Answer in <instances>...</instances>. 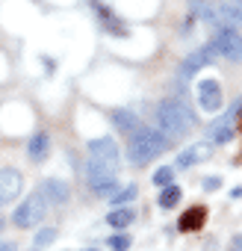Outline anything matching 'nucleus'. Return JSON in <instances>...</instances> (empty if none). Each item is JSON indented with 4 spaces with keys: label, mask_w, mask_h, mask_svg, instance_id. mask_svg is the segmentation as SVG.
I'll return each mask as SVG.
<instances>
[{
    "label": "nucleus",
    "mask_w": 242,
    "mask_h": 251,
    "mask_svg": "<svg viewBox=\"0 0 242 251\" xmlns=\"http://www.w3.org/2000/svg\"><path fill=\"white\" fill-rule=\"evenodd\" d=\"M195 95H198V106L204 112H216L221 106V86L216 80H201L195 86Z\"/></svg>",
    "instance_id": "0eeeda50"
},
{
    "label": "nucleus",
    "mask_w": 242,
    "mask_h": 251,
    "mask_svg": "<svg viewBox=\"0 0 242 251\" xmlns=\"http://www.w3.org/2000/svg\"><path fill=\"white\" fill-rule=\"evenodd\" d=\"M48 151H50V136H48V133H36V136L30 139V145H27V154H30L33 163L48 160Z\"/></svg>",
    "instance_id": "f3484780"
},
{
    "label": "nucleus",
    "mask_w": 242,
    "mask_h": 251,
    "mask_svg": "<svg viewBox=\"0 0 242 251\" xmlns=\"http://www.w3.org/2000/svg\"><path fill=\"white\" fill-rule=\"evenodd\" d=\"M233 248H236V251H242V233H239V236H233Z\"/></svg>",
    "instance_id": "a878e982"
},
{
    "label": "nucleus",
    "mask_w": 242,
    "mask_h": 251,
    "mask_svg": "<svg viewBox=\"0 0 242 251\" xmlns=\"http://www.w3.org/2000/svg\"><path fill=\"white\" fill-rule=\"evenodd\" d=\"M133 198H136V186H127L124 192H115V195H112V204L121 207V204H127V201H133Z\"/></svg>",
    "instance_id": "4be33fe9"
},
{
    "label": "nucleus",
    "mask_w": 242,
    "mask_h": 251,
    "mask_svg": "<svg viewBox=\"0 0 242 251\" xmlns=\"http://www.w3.org/2000/svg\"><path fill=\"white\" fill-rule=\"evenodd\" d=\"M130 222H133V210L130 207H118V210L109 213V227H115V230H124Z\"/></svg>",
    "instance_id": "a211bd4d"
},
{
    "label": "nucleus",
    "mask_w": 242,
    "mask_h": 251,
    "mask_svg": "<svg viewBox=\"0 0 242 251\" xmlns=\"http://www.w3.org/2000/svg\"><path fill=\"white\" fill-rule=\"evenodd\" d=\"M56 239V227H45V230H39L36 236H33V248H45V245H50Z\"/></svg>",
    "instance_id": "412c9836"
},
{
    "label": "nucleus",
    "mask_w": 242,
    "mask_h": 251,
    "mask_svg": "<svg viewBox=\"0 0 242 251\" xmlns=\"http://www.w3.org/2000/svg\"><path fill=\"white\" fill-rule=\"evenodd\" d=\"M180 195H183V189H180L177 183L163 186V192H160V207H163V210H171V207L180 201Z\"/></svg>",
    "instance_id": "6ab92c4d"
},
{
    "label": "nucleus",
    "mask_w": 242,
    "mask_h": 251,
    "mask_svg": "<svg viewBox=\"0 0 242 251\" xmlns=\"http://www.w3.org/2000/svg\"><path fill=\"white\" fill-rule=\"evenodd\" d=\"M89 154L100 163H106L112 172L118 169V145L109 139V136H100V139H92L89 142Z\"/></svg>",
    "instance_id": "6e6552de"
},
{
    "label": "nucleus",
    "mask_w": 242,
    "mask_h": 251,
    "mask_svg": "<svg viewBox=\"0 0 242 251\" xmlns=\"http://www.w3.org/2000/svg\"><path fill=\"white\" fill-rule=\"evenodd\" d=\"M239 24H242V3H239Z\"/></svg>",
    "instance_id": "bb28decb"
},
{
    "label": "nucleus",
    "mask_w": 242,
    "mask_h": 251,
    "mask_svg": "<svg viewBox=\"0 0 242 251\" xmlns=\"http://www.w3.org/2000/svg\"><path fill=\"white\" fill-rule=\"evenodd\" d=\"M169 183H174V169H169V166H163V169H157L154 172V186H169Z\"/></svg>",
    "instance_id": "aec40b11"
},
{
    "label": "nucleus",
    "mask_w": 242,
    "mask_h": 251,
    "mask_svg": "<svg viewBox=\"0 0 242 251\" xmlns=\"http://www.w3.org/2000/svg\"><path fill=\"white\" fill-rule=\"evenodd\" d=\"M89 189L95 195H115L118 180H115V175H89Z\"/></svg>",
    "instance_id": "2eb2a0df"
},
{
    "label": "nucleus",
    "mask_w": 242,
    "mask_h": 251,
    "mask_svg": "<svg viewBox=\"0 0 242 251\" xmlns=\"http://www.w3.org/2000/svg\"><path fill=\"white\" fill-rule=\"evenodd\" d=\"M154 118H157V127H160L169 139H171V136H186V133L195 127V112H192L189 103L180 100V98H166V100H160Z\"/></svg>",
    "instance_id": "f257e3e1"
},
{
    "label": "nucleus",
    "mask_w": 242,
    "mask_h": 251,
    "mask_svg": "<svg viewBox=\"0 0 242 251\" xmlns=\"http://www.w3.org/2000/svg\"><path fill=\"white\" fill-rule=\"evenodd\" d=\"M216 56H218V53H216V48H213V45H204V48H198L195 53H189V56L180 62V68H177L180 80H189V77H195V74H198L204 65H210Z\"/></svg>",
    "instance_id": "423d86ee"
},
{
    "label": "nucleus",
    "mask_w": 242,
    "mask_h": 251,
    "mask_svg": "<svg viewBox=\"0 0 242 251\" xmlns=\"http://www.w3.org/2000/svg\"><path fill=\"white\" fill-rule=\"evenodd\" d=\"M45 216H48V198H45L42 192H33V195L24 198L21 207H15L12 222H15L18 227H36Z\"/></svg>",
    "instance_id": "7ed1b4c3"
},
{
    "label": "nucleus",
    "mask_w": 242,
    "mask_h": 251,
    "mask_svg": "<svg viewBox=\"0 0 242 251\" xmlns=\"http://www.w3.org/2000/svg\"><path fill=\"white\" fill-rule=\"evenodd\" d=\"M210 151H213V145H210V142H198V145H192V148L180 151V157H177V169H192L195 163L207 160V157H210Z\"/></svg>",
    "instance_id": "9b49d317"
},
{
    "label": "nucleus",
    "mask_w": 242,
    "mask_h": 251,
    "mask_svg": "<svg viewBox=\"0 0 242 251\" xmlns=\"http://www.w3.org/2000/svg\"><path fill=\"white\" fill-rule=\"evenodd\" d=\"M210 45H213L216 53L224 56L227 62H242V36H239L233 27H218Z\"/></svg>",
    "instance_id": "20e7f679"
},
{
    "label": "nucleus",
    "mask_w": 242,
    "mask_h": 251,
    "mask_svg": "<svg viewBox=\"0 0 242 251\" xmlns=\"http://www.w3.org/2000/svg\"><path fill=\"white\" fill-rule=\"evenodd\" d=\"M0 251H15V242H6V239H0Z\"/></svg>",
    "instance_id": "393cba45"
},
{
    "label": "nucleus",
    "mask_w": 242,
    "mask_h": 251,
    "mask_svg": "<svg viewBox=\"0 0 242 251\" xmlns=\"http://www.w3.org/2000/svg\"><path fill=\"white\" fill-rule=\"evenodd\" d=\"M189 9H192V18L210 24V27H218V15H216V6H210L207 0H189Z\"/></svg>",
    "instance_id": "dca6fc26"
},
{
    "label": "nucleus",
    "mask_w": 242,
    "mask_h": 251,
    "mask_svg": "<svg viewBox=\"0 0 242 251\" xmlns=\"http://www.w3.org/2000/svg\"><path fill=\"white\" fill-rule=\"evenodd\" d=\"M0 227H3V216H0Z\"/></svg>",
    "instance_id": "cd10ccee"
},
{
    "label": "nucleus",
    "mask_w": 242,
    "mask_h": 251,
    "mask_svg": "<svg viewBox=\"0 0 242 251\" xmlns=\"http://www.w3.org/2000/svg\"><path fill=\"white\" fill-rule=\"evenodd\" d=\"M233 3H242V0H233Z\"/></svg>",
    "instance_id": "c85d7f7f"
},
{
    "label": "nucleus",
    "mask_w": 242,
    "mask_h": 251,
    "mask_svg": "<svg viewBox=\"0 0 242 251\" xmlns=\"http://www.w3.org/2000/svg\"><path fill=\"white\" fill-rule=\"evenodd\" d=\"M92 9L97 12V18H100V24H103V27H106V30H109L112 36H127V27H124V24H121V21H118V15H115V12H112L109 6H103V3H100V0H92Z\"/></svg>",
    "instance_id": "9d476101"
},
{
    "label": "nucleus",
    "mask_w": 242,
    "mask_h": 251,
    "mask_svg": "<svg viewBox=\"0 0 242 251\" xmlns=\"http://www.w3.org/2000/svg\"><path fill=\"white\" fill-rule=\"evenodd\" d=\"M218 186H221V180H218V177H207V180H204V189H207V192H216Z\"/></svg>",
    "instance_id": "b1692460"
},
{
    "label": "nucleus",
    "mask_w": 242,
    "mask_h": 251,
    "mask_svg": "<svg viewBox=\"0 0 242 251\" xmlns=\"http://www.w3.org/2000/svg\"><path fill=\"white\" fill-rule=\"evenodd\" d=\"M21 186H24L21 172H15V169H0V204L15 201L21 195Z\"/></svg>",
    "instance_id": "1a4fd4ad"
},
{
    "label": "nucleus",
    "mask_w": 242,
    "mask_h": 251,
    "mask_svg": "<svg viewBox=\"0 0 242 251\" xmlns=\"http://www.w3.org/2000/svg\"><path fill=\"white\" fill-rule=\"evenodd\" d=\"M204 222H207V207L195 204V207H189V210L180 216L177 227H180L183 233H192V230H201V227H204Z\"/></svg>",
    "instance_id": "f8f14e48"
},
{
    "label": "nucleus",
    "mask_w": 242,
    "mask_h": 251,
    "mask_svg": "<svg viewBox=\"0 0 242 251\" xmlns=\"http://www.w3.org/2000/svg\"><path fill=\"white\" fill-rule=\"evenodd\" d=\"M109 248H112V251H127V248H130V239H127L124 233L109 236Z\"/></svg>",
    "instance_id": "5701e85b"
},
{
    "label": "nucleus",
    "mask_w": 242,
    "mask_h": 251,
    "mask_svg": "<svg viewBox=\"0 0 242 251\" xmlns=\"http://www.w3.org/2000/svg\"><path fill=\"white\" fill-rule=\"evenodd\" d=\"M89 251H95V248H89Z\"/></svg>",
    "instance_id": "c756f323"
},
{
    "label": "nucleus",
    "mask_w": 242,
    "mask_h": 251,
    "mask_svg": "<svg viewBox=\"0 0 242 251\" xmlns=\"http://www.w3.org/2000/svg\"><path fill=\"white\" fill-rule=\"evenodd\" d=\"M239 115H242V100H239L227 115H221L218 121H213L210 127H207V139H210V145H224V142H230V139H233Z\"/></svg>",
    "instance_id": "39448f33"
},
{
    "label": "nucleus",
    "mask_w": 242,
    "mask_h": 251,
    "mask_svg": "<svg viewBox=\"0 0 242 251\" xmlns=\"http://www.w3.org/2000/svg\"><path fill=\"white\" fill-rule=\"evenodd\" d=\"M112 124H115L121 133H130V136L142 127V124H139V115L130 112V109H115V112H112Z\"/></svg>",
    "instance_id": "4468645a"
},
{
    "label": "nucleus",
    "mask_w": 242,
    "mask_h": 251,
    "mask_svg": "<svg viewBox=\"0 0 242 251\" xmlns=\"http://www.w3.org/2000/svg\"><path fill=\"white\" fill-rule=\"evenodd\" d=\"M166 148H169V136L160 127H139L130 136V160L136 166H145V163L157 160Z\"/></svg>",
    "instance_id": "f03ea898"
},
{
    "label": "nucleus",
    "mask_w": 242,
    "mask_h": 251,
    "mask_svg": "<svg viewBox=\"0 0 242 251\" xmlns=\"http://www.w3.org/2000/svg\"><path fill=\"white\" fill-rule=\"evenodd\" d=\"M42 195H45L48 201H53V204H65L68 195H71V189H68L65 180H59V177H48V180L42 183Z\"/></svg>",
    "instance_id": "ddd939ff"
}]
</instances>
